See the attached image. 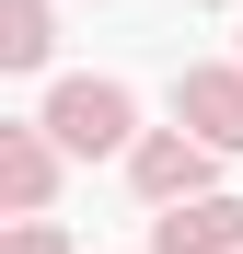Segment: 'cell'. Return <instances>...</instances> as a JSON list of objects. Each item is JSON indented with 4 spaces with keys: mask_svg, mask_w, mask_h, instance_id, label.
Listing matches in <instances>:
<instances>
[{
    "mask_svg": "<svg viewBox=\"0 0 243 254\" xmlns=\"http://www.w3.org/2000/svg\"><path fill=\"white\" fill-rule=\"evenodd\" d=\"M35 127H47L70 162H104V150H139V93L81 69V81H58V93H47V116H35Z\"/></svg>",
    "mask_w": 243,
    "mask_h": 254,
    "instance_id": "1",
    "label": "cell"
},
{
    "mask_svg": "<svg viewBox=\"0 0 243 254\" xmlns=\"http://www.w3.org/2000/svg\"><path fill=\"white\" fill-rule=\"evenodd\" d=\"M209 139H197V127H139V150H128V185L151 196V208H185V196H220L209 185Z\"/></svg>",
    "mask_w": 243,
    "mask_h": 254,
    "instance_id": "2",
    "label": "cell"
},
{
    "mask_svg": "<svg viewBox=\"0 0 243 254\" xmlns=\"http://www.w3.org/2000/svg\"><path fill=\"white\" fill-rule=\"evenodd\" d=\"M58 139L47 127H0V208H12V220H47V196H58Z\"/></svg>",
    "mask_w": 243,
    "mask_h": 254,
    "instance_id": "3",
    "label": "cell"
},
{
    "mask_svg": "<svg viewBox=\"0 0 243 254\" xmlns=\"http://www.w3.org/2000/svg\"><path fill=\"white\" fill-rule=\"evenodd\" d=\"M151 254H243V196H185L151 220Z\"/></svg>",
    "mask_w": 243,
    "mask_h": 254,
    "instance_id": "4",
    "label": "cell"
},
{
    "mask_svg": "<svg viewBox=\"0 0 243 254\" xmlns=\"http://www.w3.org/2000/svg\"><path fill=\"white\" fill-rule=\"evenodd\" d=\"M174 116H185L209 150H243V58H232V69H185V81H174Z\"/></svg>",
    "mask_w": 243,
    "mask_h": 254,
    "instance_id": "5",
    "label": "cell"
},
{
    "mask_svg": "<svg viewBox=\"0 0 243 254\" xmlns=\"http://www.w3.org/2000/svg\"><path fill=\"white\" fill-rule=\"evenodd\" d=\"M47 47H58L47 0H0V69H47Z\"/></svg>",
    "mask_w": 243,
    "mask_h": 254,
    "instance_id": "6",
    "label": "cell"
},
{
    "mask_svg": "<svg viewBox=\"0 0 243 254\" xmlns=\"http://www.w3.org/2000/svg\"><path fill=\"white\" fill-rule=\"evenodd\" d=\"M12 254H70V231L58 220H12Z\"/></svg>",
    "mask_w": 243,
    "mask_h": 254,
    "instance_id": "7",
    "label": "cell"
}]
</instances>
